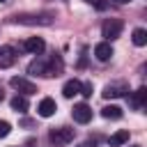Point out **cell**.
I'll use <instances>...</instances> for the list:
<instances>
[{
    "label": "cell",
    "instance_id": "cell-11",
    "mask_svg": "<svg viewBox=\"0 0 147 147\" xmlns=\"http://www.w3.org/2000/svg\"><path fill=\"white\" fill-rule=\"evenodd\" d=\"M55 110H57V103H55V99H51V96L41 99L39 106H37V113H39L41 117H51V115H55Z\"/></svg>",
    "mask_w": 147,
    "mask_h": 147
},
{
    "label": "cell",
    "instance_id": "cell-26",
    "mask_svg": "<svg viewBox=\"0 0 147 147\" xmlns=\"http://www.w3.org/2000/svg\"><path fill=\"white\" fill-rule=\"evenodd\" d=\"M133 147H140V145H133Z\"/></svg>",
    "mask_w": 147,
    "mask_h": 147
},
{
    "label": "cell",
    "instance_id": "cell-21",
    "mask_svg": "<svg viewBox=\"0 0 147 147\" xmlns=\"http://www.w3.org/2000/svg\"><path fill=\"white\" fill-rule=\"evenodd\" d=\"M78 147H96V145H94V140H85V142H80Z\"/></svg>",
    "mask_w": 147,
    "mask_h": 147
},
{
    "label": "cell",
    "instance_id": "cell-5",
    "mask_svg": "<svg viewBox=\"0 0 147 147\" xmlns=\"http://www.w3.org/2000/svg\"><path fill=\"white\" fill-rule=\"evenodd\" d=\"M126 92H129V85H126V83H108L101 94H103L106 99H119V96H124Z\"/></svg>",
    "mask_w": 147,
    "mask_h": 147
},
{
    "label": "cell",
    "instance_id": "cell-12",
    "mask_svg": "<svg viewBox=\"0 0 147 147\" xmlns=\"http://www.w3.org/2000/svg\"><path fill=\"white\" fill-rule=\"evenodd\" d=\"M62 69H64V62H62L60 55H55V57H51V62L46 64V76H60Z\"/></svg>",
    "mask_w": 147,
    "mask_h": 147
},
{
    "label": "cell",
    "instance_id": "cell-4",
    "mask_svg": "<svg viewBox=\"0 0 147 147\" xmlns=\"http://www.w3.org/2000/svg\"><path fill=\"white\" fill-rule=\"evenodd\" d=\"M9 85H11L16 92H21L23 96H30V94L37 92V85H34L32 80H28V78H21V76H14V78L9 80Z\"/></svg>",
    "mask_w": 147,
    "mask_h": 147
},
{
    "label": "cell",
    "instance_id": "cell-23",
    "mask_svg": "<svg viewBox=\"0 0 147 147\" xmlns=\"http://www.w3.org/2000/svg\"><path fill=\"white\" fill-rule=\"evenodd\" d=\"M113 2H117V5H126V2H131V0H113Z\"/></svg>",
    "mask_w": 147,
    "mask_h": 147
},
{
    "label": "cell",
    "instance_id": "cell-6",
    "mask_svg": "<svg viewBox=\"0 0 147 147\" xmlns=\"http://www.w3.org/2000/svg\"><path fill=\"white\" fill-rule=\"evenodd\" d=\"M71 115H74V119H76L78 124H87V122L92 119V108H90L87 103H76L74 110H71Z\"/></svg>",
    "mask_w": 147,
    "mask_h": 147
},
{
    "label": "cell",
    "instance_id": "cell-2",
    "mask_svg": "<svg viewBox=\"0 0 147 147\" xmlns=\"http://www.w3.org/2000/svg\"><path fill=\"white\" fill-rule=\"evenodd\" d=\"M122 30H124V23H122L119 18H108V21L101 25V37H106V41L110 44V41H115V39L122 34Z\"/></svg>",
    "mask_w": 147,
    "mask_h": 147
},
{
    "label": "cell",
    "instance_id": "cell-17",
    "mask_svg": "<svg viewBox=\"0 0 147 147\" xmlns=\"http://www.w3.org/2000/svg\"><path fill=\"white\" fill-rule=\"evenodd\" d=\"M101 115H103L106 119H119V117H122V108H119V106H106V108L101 110Z\"/></svg>",
    "mask_w": 147,
    "mask_h": 147
},
{
    "label": "cell",
    "instance_id": "cell-10",
    "mask_svg": "<svg viewBox=\"0 0 147 147\" xmlns=\"http://www.w3.org/2000/svg\"><path fill=\"white\" fill-rule=\"evenodd\" d=\"M113 46L108 44V41H101V44H96L94 46V57L99 60V62H108L110 57H113Z\"/></svg>",
    "mask_w": 147,
    "mask_h": 147
},
{
    "label": "cell",
    "instance_id": "cell-13",
    "mask_svg": "<svg viewBox=\"0 0 147 147\" xmlns=\"http://www.w3.org/2000/svg\"><path fill=\"white\" fill-rule=\"evenodd\" d=\"M62 94H64L67 99H74L76 94H80V80H76V78L67 80V83H64V87H62Z\"/></svg>",
    "mask_w": 147,
    "mask_h": 147
},
{
    "label": "cell",
    "instance_id": "cell-8",
    "mask_svg": "<svg viewBox=\"0 0 147 147\" xmlns=\"http://www.w3.org/2000/svg\"><path fill=\"white\" fill-rule=\"evenodd\" d=\"M145 101H147V90H145V87H138V90L131 92V96H129V106H131L133 110H142V108H145Z\"/></svg>",
    "mask_w": 147,
    "mask_h": 147
},
{
    "label": "cell",
    "instance_id": "cell-7",
    "mask_svg": "<svg viewBox=\"0 0 147 147\" xmlns=\"http://www.w3.org/2000/svg\"><path fill=\"white\" fill-rule=\"evenodd\" d=\"M23 48H25L28 53H32V55H41L44 48H46V41H44L41 37H30V39L23 41Z\"/></svg>",
    "mask_w": 147,
    "mask_h": 147
},
{
    "label": "cell",
    "instance_id": "cell-22",
    "mask_svg": "<svg viewBox=\"0 0 147 147\" xmlns=\"http://www.w3.org/2000/svg\"><path fill=\"white\" fill-rule=\"evenodd\" d=\"M87 2H94L99 9H103V7H106V2H101V0H87Z\"/></svg>",
    "mask_w": 147,
    "mask_h": 147
},
{
    "label": "cell",
    "instance_id": "cell-3",
    "mask_svg": "<svg viewBox=\"0 0 147 147\" xmlns=\"http://www.w3.org/2000/svg\"><path fill=\"white\" fill-rule=\"evenodd\" d=\"M48 138H51V142H55L57 147H62V145H67V142L74 140V129H69V126L53 129V131L48 133Z\"/></svg>",
    "mask_w": 147,
    "mask_h": 147
},
{
    "label": "cell",
    "instance_id": "cell-9",
    "mask_svg": "<svg viewBox=\"0 0 147 147\" xmlns=\"http://www.w3.org/2000/svg\"><path fill=\"white\" fill-rule=\"evenodd\" d=\"M16 62V51L11 46H0V69H9Z\"/></svg>",
    "mask_w": 147,
    "mask_h": 147
},
{
    "label": "cell",
    "instance_id": "cell-1",
    "mask_svg": "<svg viewBox=\"0 0 147 147\" xmlns=\"http://www.w3.org/2000/svg\"><path fill=\"white\" fill-rule=\"evenodd\" d=\"M14 23H21V25H51L53 18H51V14H16Z\"/></svg>",
    "mask_w": 147,
    "mask_h": 147
},
{
    "label": "cell",
    "instance_id": "cell-24",
    "mask_svg": "<svg viewBox=\"0 0 147 147\" xmlns=\"http://www.w3.org/2000/svg\"><path fill=\"white\" fill-rule=\"evenodd\" d=\"M2 99H5V94H2V90H0V101H2Z\"/></svg>",
    "mask_w": 147,
    "mask_h": 147
},
{
    "label": "cell",
    "instance_id": "cell-20",
    "mask_svg": "<svg viewBox=\"0 0 147 147\" xmlns=\"http://www.w3.org/2000/svg\"><path fill=\"white\" fill-rule=\"evenodd\" d=\"M9 133H11V124L2 119V122H0V138H7Z\"/></svg>",
    "mask_w": 147,
    "mask_h": 147
},
{
    "label": "cell",
    "instance_id": "cell-18",
    "mask_svg": "<svg viewBox=\"0 0 147 147\" xmlns=\"http://www.w3.org/2000/svg\"><path fill=\"white\" fill-rule=\"evenodd\" d=\"M131 39H133V44H136V46H145V44H147V30H142V28H136Z\"/></svg>",
    "mask_w": 147,
    "mask_h": 147
},
{
    "label": "cell",
    "instance_id": "cell-19",
    "mask_svg": "<svg viewBox=\"0 0 147 147\" xmlns=\"http://www.w3.org/2000/svg\"><path fill=\"white\" fill-rule=\"evenodd\" d=\"M92 92H94L92 83H80V94H83L85 99H90V96H92Z\"/></svg>",
    "mask_w": 147,
    "mask_h": 147
},
{
    "label": "cell",
    "instance_id": "cell-15",
    "mask_svg": "<svg viewBox=\"0 0 147 147\" xmlns=\"http://www.w3.org/2000/svg\"><path fill=\"white\" fill-rule=\"evenodd\" d=\"M28 74H39V76H46V60H41V57H37V60H32L30 64H28Z\"/></svg>",
    "mask_w": 147,
    "mask_h": 147
},
{
    "label": "cell",
    "instance_id": "cell-25",
    "mask_svg": "<svg viewBox=\"0 0 147 147\" xmlns=\"http://www.w3.org/2000/svg\"><path fill=\"white\" fill-rule=\"evenodd\" d=\"M0 2H7V0H0Z\"/></svg>",
    "mask_w": 147,
    "mask_h": 147
},
{
    "label": "cell",
    "instance_id": "cell-16",
    "mask_svg": "<svg viewBox=\"0 0 147 147\" xmlns=\"http://www.w3.org/2000/svg\"><path fill=\"white\" fill-rule=\"evenodd\" d=\"M9 103H11V110H16V113H25V110H28V106H30V103H28V99H25L23 94H16Z\"/></svg>",
    "mask_w": 147,
    "mask_h": 147
},
{
    "label": "cell",
    "instance_id": "cell-14",
    "mask_svg": "<svg viewBox=\"0 0 147 147\" xmlns=\"http://www.w3.org/2000/svg\"><path fill=\"white\" fill-rule=\"evenodd\" d=\"M124 142H129V131H126V129H119V131H115V133L108 138V145H110V147H119V145H124Z\"/></svg>",
    "mask_w": 147,
    "mask_h": 147
}]
</instances>
